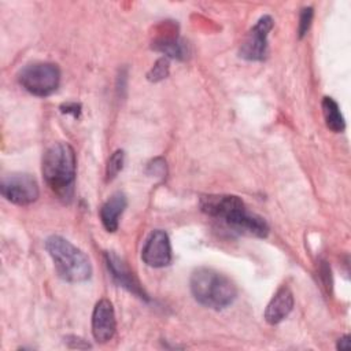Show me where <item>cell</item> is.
I'll list each match as a JSON object with an SVG mask.
<instances>
[{"mask_svg":"<svg viewBox=\"0 0 351 351\" xmlns=\"http://www.w3.org/2000/svg\"><path fill=\"white\" fill-rule=\"evenodd\" d=\"M75 152L67 143L52 144L43 156V176L51 191L63 202H70L75 182Z\"/></svg>","mask_w":351,"mask_h":351,"instance_id":"cell-1","label":"cell"},{"mask_svg":"<svg viewBox=\"0 0 351 351\" xmlns=\"http://www.w3.org/2000/svg\"><path fill=\"white\" fill-rule=\"evenodd\" d=\"M189 287L195 300L213 310H222L230 306L237 296L234 282L210 267L196 269L191 276Z\"/></svg>","mask_w":351,"mask_h":351,"instance_id":"cell-2","label":"cell"},{"mask_svg":"<svg viewBox=\"0 0 351 351\" xmlns=\"http://www.w3.org/2000/svg\"><path fill=\"white\" fill-rule=\"evenodd\" d=\"M45 250L53 261L60 278L69 282H82L90 278L92 265L89 258L67 239L53 234L45 240Z\"/></svg>","mask_w":351,"mask_h":351,"instance_id":"cell-3","label":"cell"},{"mask_svg":"<svg viewBox=\"0 0 351 351\" xmlns=\"http://www.w3.org/2000/svg\"><path fill=\"white\" fill-rule=\"evenodd\" d=\"M18 81L29 93L45 97L52 95L60 82L59 67L49 62H37L25 66L19 74Z\"/></svg>","mask_w":351,"mask_h":351,"instance_id":"cell-4","label":"cell"},{"mask_svg":"<svg viewBox=\"0 0 351 351\" xmlns=\"http://www.w3.org/2000/svg\"><path fill=\"white\" fill-rule=\"evenodd\" d=\"M232 230L254 237H266L269 234V225L266 221L248 211L244 202L237 197V200L226 210V213L221 218Z\"/></svg>","mask_w":351,"mask_h":351,"instance_id":"cell-5","label":"cell"},{"mask_svg":"<svg viewBox=\"0 0 351 351\" xmlns=\"http://www.w3.org/2000/svg\"><path fill=\"white\" fill-rule=\"evenodd\" d=\"M1 195L18 206H29L38 199L40 189L36 178L27 173H15L4 177L0 184Z\"/></svg>","mask_w":351,"mask_h":351,"instance_id":"cell-6","label":"cell"},{"mask_svg":"<svg viewBox=\"0 0 351 351\" xmlns=\"http://www.w3.org/2000/svg\"><path fill=\"white\" fill-rule=\"evenodd\" d=\"M273 26L274 21L270 15L261 16L244 38L239 49L240 58L250 62L265 60L267 56V36Z\"/></svg>","mask_w":351,"mask_h":351,"instance_id":"cell-7","label":"cell"},{"mask_svg":"<svg viewBox=\"0 0 351 351\" xmlns=\"http://www.w3.org/2000/svg\"><path fill=\"white\" fill-rule=\"evenodd\" d=\"M141 259L151 267H165L170 265L171 245L165 230L156 229L149 233L141 250Z\"/></svg>","mask_w":351,"mask_h":351,"instance_id":"cell-8","label":"cell"},{"mask_svg":"<svg viewBox=\"0 0 351 351\" xmlns=\"http://www.w3.org/2000/svg\"><path fill=\"white\" fill-rule=\"evenodd\" d=\"M117 329L114 306L108 299H100L92 313V335L97 343L110 341Z\"/></svg>","mask_w":351,"mask_h":351,"instance_id":"cell-9","label":"cell"},{"mask_svg":"<svg viewBox=\"0 0 351 351\" xmlns=\"http://www.w3.org/2000/svg\"><path fill=\"white\" fill-rule=\"evenodd\" d=\"M106 265H107V269H108L111 277L114 278V281L118 285L123 287L125 289H128L133 295L138 296L140 299L148 300L147 293L144 292L138 280L134 277L133 271L129 269V266L117 254H114L111 251H107L106 252Z\"/></svg>","mask_w":351,"mask_h":351,"instance_id":"cell-10","label":"cell"},{"mask_svg":"<svg viewBox=\"0 0 351 351\" xmlns=\"http://www.w3.org/2000/svg\"><path fill=\"white\" fill-rule=\"evenodd\" d=\"M293 308V295L285 285L277 289L265 310V319L270 325L280 324L285 319Z\"/></svg>","mask_w":351,"mask_h":351,"instance_id":"cell-11","label":"cell"},{"mask_svg":"<svg viewBox=\"0 0 351 351\" xmlns=\"http://www.w3.org/2000/svg\"><path fill=\"white\" fill-rule=\"evenodd\" d=\"M128 206V199L125 193H112L100 208V219L107 232H115L119 225V217Z\"/></svg>","mask_w":351,"mask_h":351,"instance_id":"cell-12","label":"cell"},{"mask_svg":"<svg viewBox=\"0 0 351 351\" xmlns=\"http://www.w3.org/2000/svg\"><path fill=\"white\" fill-rule=\"evenodd\" d=\"M152 49L165 53V58L184 60L188 56L186 44L177 37H162L152 43Z\"/></svg>","mask_w":351,"mask_h":351,"instance_id":"cell-13","label":"cell"},{"mask_svg":"<svg viewBox=\"0 0 351 351\" xmlns=\"http://www.w3.org/2000/svg\"><path fill=\"white\" fill-rule=\"evenodd\" d=\"M322 114H324V119L326 126L335 132H343L346 128V122L344 118L341 115V111L339 108V104L329 96H325L322 99Z\"/></svg>","mask_w":351,"mask_h":351,"instance_id":"cell-14","label":"cell"},{"mask_svg":"<svg viewBox=\"0 0 351 351\" xmlns=\"http://www.w3.org/2000/svg\"><path fill=\"white\" fill-rule=\"evenodd\" d=\"M123 163H125V152L122 149H117L108 158V162L106 166V181H112L123 169Z\"/></svg>","mask_w":351,"mask_h":351,"instance_id":"cell-15","label":"cell"},{"mask_svg":"<svg viewBox=\"0 0 351 351\" xmlns=\"http://www.w3.org/2000/svg\"><path fill=\"white\" fill-rule=\"evenodd\" d=\"M169 75V59L167 58H160L155 62L154 67L148 71L147 78L152 82H158Z\"/></svg>","mask_w":351,"mask_h":351,"instance_id":"cell-16","label":"cell"},{"mask_svg":"<svg viewBox=\"0 0 351 351\" xmlns=\"http://www.w3.org/2000/svg\"><path fill=\"white\" fill-rule=\"evenodd\" d=\"M313 15H314V11L311 7H304L302 11H300V16H299V27H298V36L299 38H303L310 26H311V21H313Z\"/></svg>","mask_w":351,"mask_h":351,"instance_id":"cell-17","label":"cell"},{"mask_svg":"<svg viewBox=\"0 0 351 351\" xmlns=\"http://www.w3.org/2000/svg\"><path fill=\"white\" fill-rule=\"evenodd\" d=\"M147 171H148V174L163 177L166 174V162L162 158H155L154 160H151L148 163Z\"/></svg>","mask_w":351,"mask_h":351,"instance_id":"cell-18","label":"cell"},{"mask_svg":"<svg viewBox=\"0 0 351 351\" xmlns=\"http://www.w3.org/2000/svg\"><path fill=\"white\" fill-rule=\"evenodd\" d=\"M60 111L63 114H71L74 118H78L81 114V106L77 103H64L60 106Z\"/></svg>","mask_w":351,"mask_h":351,"instance_id":"cell-19","label":"cell"},{"mask_svg":"<svg viewBox=\"0 0 351 351\" xmlns=\"http://www.w3.org/2000/svg\"><path fill=\"white\" fill-rule=\"evenodd\" d=\"M336 347H337L339 350H348V348H350V336H348V335H344L343 337H340Z\"/></svg>","mask_w":351,"mask_h":351,"instance_id":"cell-20","label":"cell"}]
</instances>
